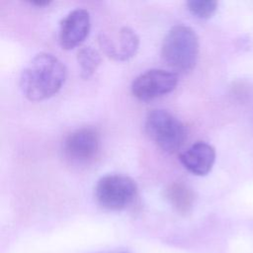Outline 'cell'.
Here are the masks:
<instances>
[{
	"instance_id": "5b68a950",
	"label": "cell",
	"mask_w": 253,
	"mask_h": 253,
	"mask_svg": "<svg viewBox=\"0 0 253 253\" xmlns=\"http://www.w3.org/2000/svg\"><path fill=\"white\" fill-rule=\"evenodd\" d=\"M179 81L178 74L153 68L139 74L131 83L132 95L140 101H151L171 93Z\"/></svg>"
},
{
	"instance_id": "ba28073f",
	"label": "cell",
	"mask_w": 253,
	"mask_h": 253,
	"mask_svg": "<svg viewBox=\"0 0 253 253\" xmlns=\"http://www.w3.org/2000/svg\"><path fill=\"white\" fill-rule=\"evenodd\" d=\"M90 14L77 8L69 12L60 22L58 41L62 48L72 49L79 45L90 32Z\"/></svg>"
},
{
	"instance_id": "3957f363",
	"label": "cell",
	"mask_w": 253,
	"mask_h": 253,
	"mask_svg": "<svg viewBox=\"0 0 253 253\" xmlns=\"http://www.w3.org/2000/svg\"><path fill=\"white\" fill-rule=\"evenodd\" d=\"M144 128L148 137L167 153L179 150L187 137V129L183 123L162 109L152 110L147 114Z\"/></svg>"
},
{
	"instance_id": "9c48e42d",
	"label": "cell",
	"mask_w": 253,
	"mask_h": 253,
	"mask_svg": "<svg viewBox=\"0 0 253 253\" xmlns=\"http://www.w3.org/2000/svg\"><path fill=\"white\" fill-rule=\"evenodd\" d=\"M215 161L214 148L205 142L197 141L180 154V162L191 173L197 176L207 175Z\"/></svg>"
},
{
	"instance_id": "7a4b0ae2",
	"label": "cell",
	"mask_w": 253,
	"mask_h": 253,
	"mask_svg": "<svg viewBox=\"0 0 253 253\" xmlns=\"http://www.w3.org/2000/svg\"><path fill=\"white\" fill-rule=\"evenodd\" d=\"M161 55L164 62L174 71H191L199 57V39L195 31L185 25L171 28L163 40Z\"/></svg>"
},
{
	"instance_id": "7c38bea8",
	"label": "cell",
	"mask_w": 253,
	"mask_h": 253,
	"mask_svg": "<svg viewBox=\"0 0 253 253\" xmlns=\"http://www.w3.org/2000/svg\"><path fill=\"white\" fill-rule=\"evenodd\" d=\"M188 10L200 19L211 18L217 8V2L214 0H192L187 2Z\"/></svg>"
},
{
	"instance_id": "277c9868",
	"label": "cell",
	"mask_w": 253,
	"mask_h": 253,
	"mask_svg": "<svg viewBox=\"0 0 253 253\" xmlns=\"http://www.w3.org/2000/svg\"><path fill=\"white\" fill-rule=\"evenodd\" d=\"M137 193L135 182L124 174H108L99 179L95 187L98 204L110 211H120L129 206Z\"/></svg>"
},
{
	"instance_id": "8fae6325",
	"label": "cell",
	"mask_w": 253,
	"mask_h": 253,
	"mask_svg": "<svg viewBox=\"0 0 253 253\" xmlns=\"http://www.w3.org/2000/svg\"><path fill=\"white\" fill-rule=\"evenodd\" d=\"M77 60L80 66V75L83 79H89L101 63L99 52L93 47L87 46L79 49Z\"/></svg>"
},
{
	"instance_id": "6da1fadb",
	"label": "cell",
	"mask_w": 253,
	"mask_h": 253,
	"mask_svg": "<svg viewBox=\"0 0 253 253\" xmlns=\"http://www.w3.org/2000/svg\"><path fill=\"white\" fill-rule=\"evenodd\" d=\"M66 68L54 55L41 52L35 55L24 68L20 87L31 101H42L55 95L64 84Z\"/></svg>"
},
{
	"instance_id": "8992f818",
	"label": "cell",
	"mask_w": 253,
	"mask_h": 253,
	"mask_svg": "<svg viewBox=\"0 0 253 253\" xmlns=\"http://www.w3.org/2000/svg\"><path fill=\"white\" fill-rule=\"evenodd\" d=\"M100 137L92 127H81L69 133L63 142L66 158L75 163H88L98 154Z\"/></svg>"
},
{
	"instance_id": "30bf717a",
	"label": "cell",
	"mask_w": 253,
	"mask_h": 253,
	"mask_svg": "<svg viewBox=\"0 0 253 253\" xmlns=\"http://www.w3.org/2000/svg\"><path fill=\"white\" fill-rule=\"evenodd\" d=\"M166 200L181 214L188 213L195 201L193 190L184 182L176 181L169 184L165 189Z\"/></svg>"
},
{
	"instance_id": "52a82bcc",
	"label": "cell",
	"mask_w": 253,
	"mask_h": 253,
	"mask_svg": "<svg viewBox=\"0 0 253 253\" xmlns=\"http://www.w3.org/2000/svg\"><path fill=\"white\" fill-rule=\"evenodd\" d=\"M99 44L104 53L117 61H126L135 55L139 46L137 34L128 27H122L115 34H101Z\"/></svg>"
},
{
	"instance_id": "4fadbf2b",
	"label": "cell",
	"mask_w": 253,
	"mask_h": 253,
	"mask_svg": "<svg viewBox=\"0 0 253 253\" xmlns=\"http://www.w3.org/2000/svg\"><path fill=\"white\" fill-rule=\"evenodd\" d=\"M31 3L34 5H37V6H45V5L49 4V1H33Z\"/></svg>"
}]
</instances>
